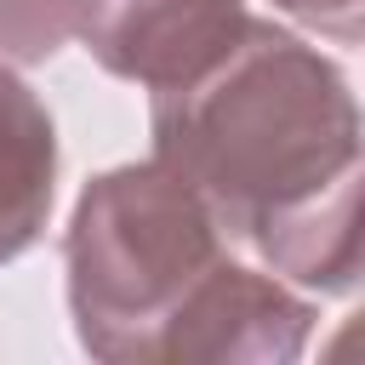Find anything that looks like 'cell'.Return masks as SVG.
Wrapping results in <instances>:
<instances>
[{
  "instance_id": "3",
  "label": "cell",
  "mask_w": 365,
  "mask_h": 365,
  "mask_svg": "<svg viewBox=\"0 0 365 365\" xmlns=\"http://www.w3.org/2000/svg\"><path fill=\"white\" fill-rule=\"evenodd\" d=\"M251 29L240 0H86L80 34L91 51L154 91L194 80Z\"/></svg>"
},
{
  "instance_id": "4",
  "label": "cell",
  "mask_w": 365,
  "mask_h": 365,
  "mask_svg": "<svg viewBox=\"0 0 365 365\" xmlns=\"http://www.w3.org/2000/svg\"><path fill=\"white\" fill-rule=\"evenodd\" d=\"M57 143L51 120L23 80L0 68V262H11L51 211Z\"/></svg>"
},
{
  "instance_id": "5",
  "label": "cell",
  "mask_w": 365,
  "mask_h": 365,
  "mask_svg": "<svg viewBox=\"0 0 365 365\" xmlns=\"http://www.w3.org/2000/svg\"><path fill=\"white\" fill-rule=\"evenodd\" d=\"M86 0H0V57H46L80 29Z\"/></svg>"
},
{
  "instance_id": "2",
  "label": "cell",
  "mask_w": 365,
  "mask_h": 365,
  "mask_svg": "<svg viewBox=\"0 0 365 365\" xmlns=\"http://www.w3.org/2000/svg\"><path fill=\"white\" fill-rule=\"evenodd\" d=\"M217 222L165 165L86 188L68 228V302L97 359H160L177 314L217 274Z\"/></svg>"
},
{
  "instance_id": "6",
  "label": "cell",
  "mask_w": 365,
  "mask_h": 365,
  "mask_svg": "<svg viewBox=\"0 0 365 365\" xmlns=\"http://www.w3.org/2000/svg\"><path fill=\"white\" fill-rule=\"evenodd\" d=\"M279 6H291V11H302V17H314V23H319L331 0H279Z\"/></svg>"
},
{
  "instance_id": "1",
  "label": "cell",
  "mask_w": 365,
  "mask_h": 365,
  "mask_svg": "<svg viewBox=\"0 0 365 365\" xmlns=\"http://www.w3.org/2000/svg\"><path fill=\"white\" fill-rule=\"evenodd\" d=\"M154 143L211 222L297 279L348 285L319 228L354 234V103L314 51L251 23L211 68L154 91Z\"/></svg>"
}]
</instances>
